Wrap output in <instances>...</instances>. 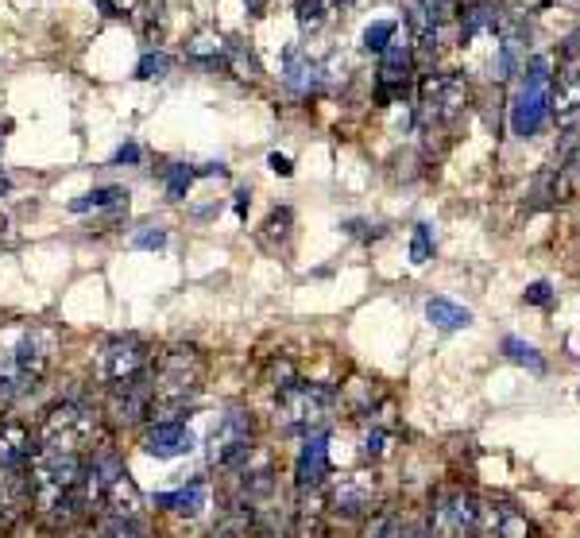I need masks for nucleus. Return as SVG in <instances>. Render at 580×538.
<instances>
[{"mask_svg": "<svg viewBox=\"0 0 580 538\" xmlns=\"http://www.w3.org/2000/svg\"><path fill=\"white\" fill-rule=\"evenodd\" d=\"M205 380V357L194 345H171L167 353H159L155 372H151V419L159 422H182L198 395H202Z\"/></svg>", "mask_w": 580, "mask_h": 538, "instance_id": "nucleus-1", "label": "nucleus"}, {"mask_svg": "<svg viewBox=\"0 0 580 538\" xmlns=\"http://www.w3.org/2000/svg\"><path fill=\"white\" fill-rule=\"evenodd\" d=\"M51 368V333L43 329H20L0 349V403L24 399Z\"/></svg>", "mask_w": 580, "mask_h": 538, "instance_id": "nucleus-2", "label": "nucleus"}, {"mask_svg": "<svg viewBox=\"0 0 580 538\" xmlns=\"http://www.w3.org/2000/svg\"><path fill=\"white\" fill-rule=\"evenodd\" d=\"M101 438V411L86 399H62L55 403L39 430H35V446L39 449H66V453H93V442Z\"/></svg>", "mask_w": 580, "mask_h": 538, "instance_id": "nucleus-3", "label": "nucleus"}, {"mask_svg": "<svg viewBox=\"0 0 580 538\" xmlns=\"http://www.w3.org/2000/svg\"><path fill=\"white\" fill-rule=\"evenodd\" d=\"M337 407H341V391L333 384H306V380H294L290 388L279 391V426L287 434H325L329 422L337 419Z\"/></svg>", "mask_w": 580, "mask_h": 538, "instance_id": "nucleus-4", "label": "nucleus"}, {"mask_svg": "<svg viewBox=\"0 0 580 538\" xmlns=\"http://www.w3.org/2000/svg\"><path fill=\"white\" fill-rule=\"evenodd\" d=\"M472 105V90L461 74H445L434 70L426 74L422 90H418V128H437V124H453L464 109Z\"/></svg>", "mask_w": 580, "mask_h": 538, "instance_id": "nucleus-5", "label": "nucleus"}, {"mask_svg": "<svg viewBox=\"0 0 580 538\" xmlns=\"http://www.w3.org/2000/svg\"><path fill=\"white\" fill-rule=\"evenodd\" d=\"M151 345H147L144 337H136V333H124V337H113V341H105L101 345V353H97V364H93V372H97V380L101 384H120V380H132V376H144L147 368H151Z\"/></svg>", "mask_w": 580, "mask_h": 538, "instance_id": "nucleus-6", "label": "nucleus"}, {"mask_svg": "<svg viewBox=\"0 0 580 538\" xmlns=\"http://www.w3.org/2000/svg\"><path fill=\"white\" fill-rule=\"evenodd\" d=\"M256 446V422L244 407H229L217 430H213V446H209V461L217 469H244V461L252 457Z\"/></svg>", "mask_w": 580, "mask_h": 538, "instance_id": "nucleus-7", "label": "nucleus"}, {"mask_svg": "<svg viewBox=\"0 0 580 538\" xmlns=\"http://www.w3.org/2000/svg\"><path fill=\"white\" fill-rule=\"evenodd\" d=\"M480 500L464 488H441L430 508V535L434 538H476Z\"/></svg>", "mask_w": 580, "mask_h": 538, "instance_id": "nucleus-8", "label": "nucleus"}, {"mask_svg": "<svg viewBox=\"0 0 580 538\" xmlns=\"http://www.w3.org/2000/svg\"><path fill=\"white\" fill-rule=\"evenodd\" d=\"M109 415L116 422H124V426L151 419V372L120 380V384L109 388Z\"/></svg>", "mask_w": 580, "mask_h": 538, "instance_id": "nucleus-9", "label": "nucleus"}, {"mask_svg": "<svg viewBox=\"0 0 580 538\" xmlns=\"http://www.w3.org/2000/svg\"><path fill=\"white\" fill-rule=\"evenodd\" d=\"M550 120V86H534V82H522L519 97L511 105V132L530 140L542 132V124Z\"/></svg>", "mask_w": 580, "mask_h": 538, "instance_id": "nucleus-10", "label": "nucleus"}, {"mask_svg": "<svg viewBox=\"0 0 580 538\" xmlns=\"http://www.w3.org/2000/svg\"><path fill=\"white\" fill-rule=\"evenodd\" d=\"M124 473H128V469H124V461H120L116 449H93L86 457V473H82V496H86L89 508H101L105 492H109Z\"/></svg>", "mask_w": 580, "mask_h": 538, "instance_id": "nucleus-11", "label": "nucleus"}, {"mask_svg": "<svg viewBox=\"0 0 580 538\" xmlns=\"http://www.w3.org/2000/svg\"><path fill=\"white\" fill-rule=\"evenodd\" d=\"M372 504H376V477L372 473H345L329 488V508L345 519L372 511Z\"/></svg>", "mask_w": 580, "mask_h": 538, "instance_id": "nucleus-12", "label": "nucleus"}, {"mask_svg": "<svg viewBox=\"0 0 580 538\" xmlns=\"http://www.w3.org/2000/svg\"><path fill=\"white\" fill-rule=\"evenodd\" d=\"M31 453H35V434H31L28 422L0 419V473L24 477Z\"/></svg>", "mask_w": 580, "mask_h": 538, "instance_id": "nucleus-13", "label": "nucleus"}, {"mask_svg": "<svg viewBox=\"0 0 580 538\" xmlns=\"http://www.w3.org/2000/svg\"><path fill=\"white\" fill-rule=\"evenodd\" d=\"M294 477H298V492H314L329 477V434H306L298 461H294Z\"/></svg>", "mask_w": 580, "mask_h": 538, "instance_id": "nucleus-14", "label": "nucleus"}, {"mask_svg": "<svg viewBox=\"0 0 580 538\" xmlns=\"http://www.w3.org/2000/svg\"><path fill=\"white\" fill-rule=\"evenodd\" d=\"M476 538H530V523L519 508L484 500L476 515Z\"/></svg>", "mask_w": 580, "mask_h": 538, "instance_id": "nucleus-15", "label": "nucleus"}, {"mask_svg": "<svg viewBox=\"0 0 580 538\" xmlns=\"http://www.w3.org/2000/svg\"><path fill=\"white\" fill-rule=\"evenodd\" d=\"M198 446L194 430L186 422H151L144 430V449L159 461H171V457H186L190 449Z\"/></svg>", "mask_w": 580, "mask_h": 538, "instance_id": "nucleus-16", "label": "nucleus"}, {"mask_svg": "<svg viewBox=\"0 0 580 538\" xmlns=\"http://www.w3.org/2000/svg\"><path fill=\"white\" fill-rule=\"evenodd\" d=\"M283 86L294 97H310L314 90H321V62H314L310 55H302L298 47L287 51V66H283Z\"/></svg>", "mask_w": 580, "mask_h": 538, "instance_id": "nucleus-17", "label": "nucleus"}, {"mask_svg": "<svg viewBox=\"0 0 580 538\" xmlns=\"http://www.w3.org/2000/svg\"><path fill=\"white\" fill-rule=\"evenodd\" d=\"M499 28H503V8L492 0H472L461 8V43L476 35H499Z\"/></svg>", "mask_w": 580, "mask_h": 538, "instance_id": "nucleus-18", "label": "nucleus"}, {"mask_svg": "<svg viewBox=\"0 0 580 538\" xmlns=\"http://www.w3.org/2000/svg\"><path fill=\"white\" fill-rule=\"evenodd\" d=\"M101 511H105V515H116V519H140V515H144V492L136 488V480L124 473V477L105 492Z\"/></svg>", "mask_w": 580, "mask_h": 538, "instance_id": "nucleus-19", "label": "nucleus"}, {"mask_svg": "<svg viewBox=\"0 0 580 538\" xmlns=\"http://www.w3.org/2000/svg\"><path fill=\"white\" fill-rule=\"evenodd\" d=\"M209 504V484L205 477H194L186 488H174V492H159L155 496V508L178 511V515H198Z\"/></svg>", "mask_w": 580, "mask_h": 538, "instance_id": "nucleus-20", "label": "nucleus"}, {"mask_svg": "<svg viewBox=\"0 0 580 538\" xmlns=\"http://www.w3.org/2000/svg\"><path fill=\"white\" fill-rule=\"evenodd\" d=\"M70 210H74V213H86V210H128V190H120V186H97V190L82 194L78 202H70Z\"/></svg>", "mask_w": 580, "mask_h": 538, "instance_id": "nucleus-21", "label": "nucleus"}, {"mask_svg": "<svg viewBox=\"0 0 580 538\" xmlns=\"http://www.w3.org/2000/svg\"><path fill=\"white\" fill-rule=\"evenodd\" d=\"M426 318H430L437 329H464V326H472V314H468L464 306H457V302H449V299H430V302H426Z\"/></svg>", "mask_w": 580, "mask_h": 538, "instance_id": "nucleus-22", "label": "nucleus"}, {"mask_svg": "<svg viewBox=\"0 0 580 538\" xmlns=\"http://www.w3.org/2000/svg\"><path fill=\"white\" fill-rule=\"evenodd\" d=\"M225 39L221 35H213V31H202V35H194L190 39V47H186V59L194 62H221L225 59Z\"/></svg>", "mask_w": 580, "mask_h": 538, "instance_id": "nucleus-23", "label": "nucleus"}, {"mask_svg": "<svg viewBox=\"0 0 580 538\" xmlns=\"http://www.w3.org/2000/svg\"><path fill=\"white\" fill-rule=\"evenodd\" d=\"M93 538H147L144 519H116V515H105L97 523Z\"/></svg>", "mask_w": 580, "mask_h": 538, "instance_id": "nucleus-24", "label": "nucleus"}, {"mask_svg": "<svg viewBox=\"0 0 580 538\" xmlns=\"http://www.w3.org/2000/svg\"><path fill=\"white\" fill-rule=\"evenodd\" d=\"M221 62H229L232 74H236V78H244V82H256V78H260V62H256V55H252L244 43H229V47H225V59Z\"/></svg>", "mask_w": 580, "mask_h": 538, "instance_id": "nucleus-25", "label": "nucleus"}, {"mask_svg": "<svg viewBox=\"0 0 580 538\" xmlns=\"http://www.w3.org/2000/svg\"><path fill=\"white\" fill-rule=\"evenodd\" d=\"M406 527L403 515L399 511H379L368 519V527H364V538H406Z\"/></svg>", "mask_w": 580, "mask_h": 538, "instance_id": "nucleus-26", "label": "nucleus"}, {"mask_svg": "<svg viewBox=\"0 0 580 538\" xmlns=\"http://www.w3.org/2000/svg\"><path fill=\"white\" fill-rule=\"evenodd\" d=\"M553 175H557V194H565V198H580V148L573 151L565 163H557Z\"/></svg>", "mask_w": 580, "mask_h": 538, "instance_id": "nucleus-27", "label": "nucleus"}, {"mask_svg": "<svg viewBox=\"0 0 580 538\" xmlns=\"http://www.w3.org/2000/svg\"><path fill=\"white\" fill-rule=\"evenodd\" d=\"M248 531H252V511L232 508L229 515L209 531V538H248Z\"/></svg>", "mask_w": 580, "mask_h": 538, "instance_id": "nucleus-28", "label": "nucleus"}, {"mask_svg": "<svg viewBox=\"0 0 580 538\" xmlns=\"http://www.w3.org/2000/svg\"><path fill=\"white\" fill-rule=\"evenodd\" d=\"M395 31H399L395 20H376V24H368V28H364L360 43H364V51H376V55H383V51L395 43Z\"/></svg>", "mask_w": 580, "mask_h": 538, "instance_id": "nucleus-29", "label": "nucleus"}, {"mask_svg": "<svg viewBox=\"0 0 580 538\" xmlns=\"http://www.w3.org/2000/svg\"><path fill=\"white\" fill-rule=\"evenodd\" d=\"M503 353H507V360H515V364H526L530 372H546V360H542V353H538L534 345L519 341V337H503Z\"/></svg>", "mask_w": 580, "mask_h": 538, "instance_id": "nucleus-30", "label": "nucleus"}, {"mask_svg": "<svg viewBox=\"0 0 580 538\" xmlns=\"http://www.w3.org/2000/svg\"><path fill=\"white\" fill-rule=\"evenodd\" d=\"M171 55H163V51H144L140 62H136V78H144V82H163L167 74H171Z\"/></svg>", "mask_w": 580, "mask_h": 538, "instance_id": "nucleus-31", "label": "nucleus"}, {"mask_svg": "<svg viewBox=\"0 0 580 538\" xmlns=\"http://www.w3.org/2000/svg\"><path fill=\"white\" fill-rule=\"evenodd\" d=\"M194 167H186V163H171L167 171H163V182H167V194H171L174 202H182L186 198V190H190V182H194Z\"/></svg>", "mask_w": 580, "mask_h": 538, "instance_id": "nucleus-32", "label": "nucleus"}, {"mask_svg": "<svg viewBox=\"0 0 580 538\" xmlns=\"http://www.w3.org/2000/svg\"><path fill=\"white\" fill-rule=\"evenodd\" d=\"M294 16H298V28L302 31H318L325 24V16H329V8H325V0H298Z\"/></svg>", "mask_w": 580, "mask_h": 538, "instance_id": "nucleus-33", "label": "nucleus"}, {"mask_svg": "<svg viewBox=\"0 0 580 538\" xmlns=\"http://www.w3.org/2000/svg\"><path fill=\"white\" fill-rule=\"evenodd\" d=\"M290 221H294V217H290V210H275V213H271V217L263 221V233H260L263 248H271V252H275V237H279V240L290 237Z\"/></svg>", "mask_w": 580, "mask_h": 538, "instance_id": "nucleus-34", "label": "nucleus"}, {"mask_svg": "<svg viewBox=\"0 0 580 538\" xmlns=\"http://www.w3.org/2000/svg\"><path fill=\"white\" fill-rule=\"evenodd\" d=\"M434 256V229L430 225H418L414 229V240H410V260L414 264H426Z\"/></svg>", "mask_w": 580, "mask_h": 538, "instance_id": "nucleus-35", "label": "nucleus"}, {"mask_svg": "<svg viewBox=\"0 0 580 538\" xmlns=\"http://www.w3.org/2000/svg\"><path fill=\"white\" fill-rule=\"evenodd\" d=\"M426 12H430V20H434L437 28H445L457 12H461V0H418Z\"/></svg>", "mask_w": 580, "mask_h": 538, "instance_id": "nucleus-36", "label": "nucleus"}, {"mask_svg": "<svg viewBox=\"0 0 580 538\" xmlns=\"http://www.w3.org/2000/svg\"><path fill=\"white\" fill-rule=\"evenodd\" d=\"M387 449H391V430L376 426V430L364 434V457H383Z\"/></svg>", "mask_w": 580, "mask_h": 538, "instance_id": "nucleus-37", "label": "nucleus"}, {"mask_svg": "<svg viewBox=\"0 0 580 538\" xmlns=\"http://www.w3.org/2000/svg\"><path fill=\"white\" fill-rule=\"evenodd\" d=\"M132 244H136V248H147V252H159V248H167V229H159V225H155V229H140V233L132 237Z\"/></svg>", "mask_w": 580, "mask_h": 538, "instance_id": "nucleus-38", "label": "nucleus"}, {"mask_svg": "<svg viewBox=\"0 0 580 538\" xmlns=\"http://www.w3.org/2000/svg\"><path fill=\"white\" fill-rule=\"evenodd\" d=\"M522 299L534 302V306H550V302H553V287H550V283H530Z\"/></svg>", "mask_w": 580, "mask_h": 538, "instance_id": "nucleus-39", "label": "nucleus"}, {"mask_svg": "<svg viewBox=\"0 0 580 538\" xmlns=\"http://www.w3.org/2000/svg\"><path fill=\"white\" fill-rule=\"evenodd\" d=\"M113 163H128V167H136V163H140V144H120L113 155Z\"/></svg>", "mask_w": 580, "mask_h": 538, "instance_id": "nucleus-40", "label": "nucleus"}, {"mask_svg": "<svg viewBox=\"0 0 580 538\" xmlns=\"http://www.w3.org/2000/svg\"><path fill=\"white\" fill-rule=\"evenodd\" d=\"M267 167H271L275 175H283V179H290V171H294V167H290V159L287 155H279V151H271V155H267Z\"/></svg>", "mask_w": 580, "mask_h": 538, "instance_id": "nucleus-41", "label": "nucleus"}, {"mask_svg": "<svg viewBox=\"0 0 580 538\" xmlns=\"http://www.w3.org/2000/svg\"><path fill=\"white\" fill-rule=\"evenodd\" d=\"M538 4H546V0H515V16H526V12H534Z\"/></svg>", "mask_w": 580, "mask_h": 538, "instance_id": "nucleus-42", "label": "nucleus"}, {"mask_svg": "<svg viewBox=\"0 0 580 538\" xmlns=\"http://www.w3.org/2000/svg\"><path fill=\"white\" fill-rule=\"evenodd\" d=\"M352 4H356V0H325L329 12H345V8H352Z\"/></svg>", "mask_w": 580, "mask_h": 538, "instance_id": "nucleus-43", "label": "nucleus"}, {"mask_svg": "<svg viewBox=\"0 0 580 538\" xmlns=\"http://www.w3.org/2000/svg\"><path fill=\"white\" fill-rule=\"evenodd\" d=\"M101 8V16H116V0H93Z\"/></svg>", "mask_w": 580, "mask_h": 538, "instance_id": "nucleus-44", "label": "nucleus"}, {"mask_svg": "<svg viewBox=\"0 0 580 538\" xmlns=\"http://www.w3.org/2000/svg\"><path fill=\"white\" fill-rule=\"evenodd\" d=\"M244 8H248L252 16H263V8H267V0H244Z\"/></svg>", "mask_w": 580, "mask_h": 538, "instance_id": "nucleus-45", "label": "nucleus"}, {"mask_svg": "<svg viewBox=\"0 0 580 538\" xmlns=\"http://www.w3.org/2000/svg\"><path fill=\"white\" fill-rule=\"evenodd\" d=\"M236 213H240V217L248 213V190H240V194H236Z\"/></svg>", "mask_w": 580, "mask_h": 538, "instance_id": "nucleus-46", "label": "nucleus"}, {"mask_svg": "<svg viewBox=\"0 0 580 538\" xmlns=\"http://www.w3.org/2000/svg\"><path fill=\"white\" fill-rule=\"evenodd\" d=\"M406 538H434V535H430V527H410Z\"/></svg>", "mask_w": 580, "mask_h": 538, "instance_id": "nucleus-47", "label": "nucleus"}, {"mask_svg": "<svg viewBox=\"0 0 580 538\" xmlns=\"http://www.w3.org/2000/svg\"><path fill=\"white\" fill-rule=\"evenodd\" d=\"M546 4H561V8H580V0H546Z\"/></svg>", "mask_w": 580, "mask_h": 538, "instance_id": "nucleus-48", "label": "nucleus"}, {"mask_svg": "<svg viewBox=\"0 0 580 538\" xmlns=\"http://www.w3.org/2000/svg\"><path fill=\"white\" fill-rule=\"evenodd\" d=\"M0 194H8V179H0Z\"/></svg>", "mask_w": 580, "mask_h": 538, "instance_id": "nucleus-49", "label": "nucleus"}, {"mask_svg": "<svg viewBox=\"0 0 580 538\" xmlns=\"http://www.w3.org/2000/svg\"><path fill=\"white\" fill-rule=\"evenodd\" d=\"M0 523H4V500H0Z\"/></svg>", "mask_w": 580, "mask_h": 538, "instance_id": "nucleus-50", "label": "nucleus"}, {"mask_svg": "<svg viewBox=\"0 0 580 538\" xmlns=\"http://www.w3.org/2000/svg\"><path fill=\"white\" fill-rule=\"evenodd\" d=\"M0 148H4V136H0Z\"/></svg>", "mask_w": 580, "mask_h": 538, "instance_id": "nucleus-51", "label": "nucleus"}]
</instances>
